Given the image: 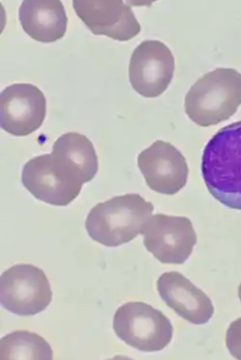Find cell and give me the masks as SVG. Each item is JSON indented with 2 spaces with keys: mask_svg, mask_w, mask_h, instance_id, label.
<instances>
[{
  "mask_svg": "<svg viewBox=\"0 0 241 360\" xmlns=\"http://www.w3.org/2000/svg\"><path fill=\"white\" fill-rule=\"evenodd\" d=\"M52 152L69 160L82 172L84 181L90 182L98 172V158L90 139L80 133L70 132L61 135Z\"/></svg>",
  "mask_w": 241,
  "mask_h": 360,
  "instance_id": "obj_14",
  "label": "cell"
},
{
  "mask_svg": "<svg viewBox=\"0 0 241 360\" xmlns=\"http://www.w3.org/2000/svg\"><path fill=\"white\" fill-rule=\"evenodd\" d=\"M0 360H53V350L38 334L15 331L0 340Z\"/></svg>",
  "mask_w": 241,
  "mask_h": 360,
  "instance_id": "obj_15",
  "label": "cell"
},
{
  "mask_svg": "<svg viewBox=\"0 0 241 360\" xmlns=\"http://www.w3.org/2000/svg\"><path fill=\"white\" fill-rule=\"evenodd\" d=\"M153 211V203L139 194L113 197L91 210L86 220V232L100 245L119 247L141 234Z\"/></svg>",
  "mask_w": 241,
  "mask_h": 360,
  "instance_id": "obj_2",
  "label": "cell"
},
{
  "mask_svg": "<svg viewBox=\"0 0 241 360\" xmlns=\"http://www.w3.org/2000/svg\"><path fill=\"white\" fill-rule=\"evenodd\" d=\"M46 99L39 88L31 84L6 86L0 95V126L8 134L27 136L44 124Z\"/></svg>",
  "mask_w": 241,
  "mask_h": 360,
  "instance_id": "obj_9",
  "label": "cell"
},
{
  "mask_svg": "<svg viewBox=\"0 0 241 360\" xmlns=\"http://www.w3.org/2000/svg\"><path fill=\"white\" fill-rule=\"evenodd\" d=\"M157 0H126V4L130 6H152Z\"/></svg>",
  "mask_w": 241,
  "mask_h": 360,
  "instance_id": "obj_17",
  "label": "cell"
},
{
  "mask_svg": "<svg viewBox=\"0 0 241 360\" xmlns=\"http://www.w3.org/2000/svg\"><path fill=\"white\" fill-rule=\"evenodd\" d=\"M138 168L151 190L174 195L183 190L189 176L185 156L174 146L157 141L138 155Z\"/></svg>",
  "mask_w": 241,
  "mask_h": 360,
  "instance_id": "obj_11",
  "label": "cell"
},
{
  "mask_svg": "<svg viewBox=\"0 0 241 360\" xmlns=\"http://www.w3.org/2000/svg\"><path fill=\"white\" fill-rule=\"evenodd\" d=\"M21 180L36 199L56 207L75 200L84 184L80 171L54 152L30 160L23 167Z\"/></svg>",
  "mask_w": 241,
  "mask_h": 360,
  "instance_id": "obj_4",
  "label": "cell"
},
{
  "mask_svg": "<svg viewBox=\"0 0 241 360\" xmlns=\"http://www.w3.org/2000/svg\"><path fill=\"white\" fill-rule=\"evenodd\" d=\"M19 21L32 39L42 44L57 41L67 32V12L61 0H23Z\"/></svg>",
  "mask_w": 241,
  "mask_h": 360,
  "instance_id": "obj_13",
  "label": "cell"
},
{
  "mask_svg": "<svg viewBox=\"0 0 241 360\" xmlns=\"http://www.w3.org/2000/svg\"><path fill=\"white\" fill-rule=\"evenodd\" d=\"M202 174L216 200L241 210V120L221 128L207 143Z\"/></svg>",
  "mask_w": 241,
  "mask_h": 360,
  "instance_id": "obj_1",
  "label": "cell"
},
{
  "mask_svg": "<svg viewBox=\"0 0 241 360\" xmlns=\"http://www.w3.org/2000/svg\"><path fill=\"white\" fill-rule=\"evenodd\" d=\"M175 59L168 46L159 40H145L131 57V86L141 96L156 98L166 92L172 82Z\"/></svg>",
  "mask_w": 241,
  "mask_h": 360,
  "instance_id": "obj_8",
  "label": "cell"
},
{
  "mask_svg": "<svg viewBox=\"0 0 241 360\" xmlns=\"http://www.w3.org/2000/svg\"><path fill=\"white\" fill-rule=\"evenodd\" d=\"M53 293L48 277L32 264H16L0 277V302L8 312L33 316L50 306Z\"/></svg>",
  "mask_w": 241,
  "mask_h": 360,
  "instance_id": "obj_6",
  "label": "cell"
},
{
  "mask_svg": "<svg viewBox=\"0 0 241 360\" xmlns=\"http://www.w3.org/2000/svg\"><path fill=\"white\" fill-rule=\"evenodd\" d=\"M240 105L241 74L225 68L204 74L185 99L188 117L204 128L230 120Z\"/></svg>",
  "mask_w": 241,
  "mask_h": 360,
  "instance_id": "obj_3",
  "label": "cell"
},
{
  "mask_svg": "<svg viewBox=\"0 0 241 360\" xmlns=\"http://www.w3.org/2000/svg\"><path fill=\"white\" fill-rule=\"evenodd\" d=\"M141 234L145 249L162 264H183L197 243L193 224L181 216H151Z\"/></svg>",
  "mask_w": 241,
  "mask_h": 360,
  "instance_id": "obj_7",
  "label": "cell"
},
{
  "mask_svg": "<svg viewBox=\"0 0 241 360\" xmlns=\"http://www.w3.org/2000/svg\"><path fill=\"white\" fill-rule=\"evenodd\" d=\"M113 329L128 346L145 353L164 350L172 342L174 332L168 316L141 302L119 307L114 315Z\"/></svg>",
  "mask_w": 241,
  "mask_h": 360,
  "instance_id": "obj_5",
  "label": "cell"
},
{
  "mask_svg": "<svg viewBox=\"0 0 241 360\" xmlns=\"http://www.w3.org/2000/svg\"><path fill=\"white\" fill-rule=\"evenodd\" d=\"M238 296H240V302H241V283H240V289H238Z\"/></svg>",
  "mask_w": 241,
  "mask_h": 360,
  "instance_id": "obj_19",
  "label": "cell"
},
{
  "mask_svg": "<svg viewBox=\"0 0 241 360\" xmlns=\"http://www.w3.org/2000/svg\"><path fill=\"white\" fill-rule=\"evenodd\" d=\"M73 8L94 35L129 41L141 33L134 12L124 0H73Z\"/></svg>",
  "mask_w": 241,
  "mask_h": 360,
  "instance_id": "obj_10",
  "label": "cell"
},
{
  "mask_svg": "<svg viewBox=\"0 0 241 360\" xmlns=\"http://www.w3.org/2000/svg\"><path fill=\"white\" fill-rule=\"evenodd\" d=\"M157 290L169 308L193 325H206L214 315L212 300L181 273L162 274L157 281Z\"/></svg>",
  "mask_w": 241,
  "mask_h": 360,
  "instance_id": "obj_12",
  "label": "cell"
},
{
  "mask_svg": "<svg viewBox=\"0 0 241 360\" xmlns=\"http://www.w3.org/2000/svg\"><path fill=\"white\" fill-rule=\"evenodd\" d=\"M107 360H134V359H130V357L122 356V355H116V356L112 357V359H107Z\"/></svg>",
  "mask_w": 241,
  "mask_h": 360,
  "instance_id": "obj_18",
  "label": "cell"
},
{
  "mask_svg": "<svg viewBox=\"0 0 241 360\" xmlns=\"http://www.w3.org/2000/svg\"><path fill=\"white\" fill-rule=\"evenodd\" d=\"M226 345L230 354L237 360H241V317L230 323L228 328Z\"/></svg>",
  "mask_w": 241,
  "mask_h": 360,
  "instance_id": "obj_16",
  "label": "cell"
}]
</instances>
